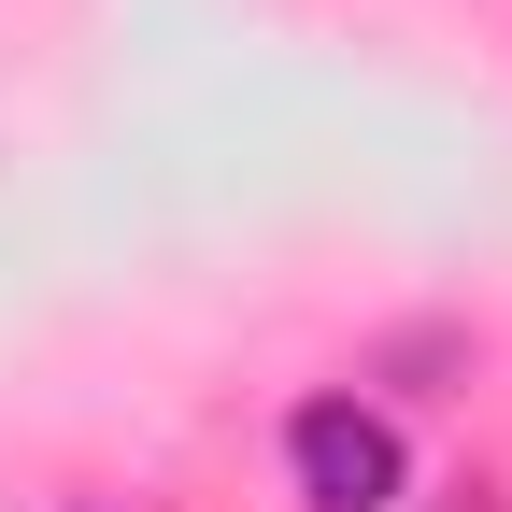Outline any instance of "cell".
Segmentation results:
<instances>
[{
    "label": "cell",
    "mask_w": 512,
    "mask_h": 512,
    "mask_svg": "<svg viewBox=\"0 0 512 512\" xmlns=\"http://www.w3.org/2000/svg\"><path fill=\"white\" fill-rule=\"evenodd\" d=\"M285 484H299V512H399L413 498V441L356 384H328V399L285 413Z\"/></svg>",
    "instance_id": "cell-1"
}]
</instances>
